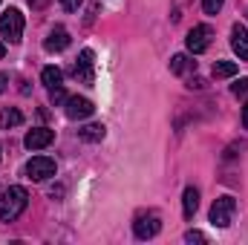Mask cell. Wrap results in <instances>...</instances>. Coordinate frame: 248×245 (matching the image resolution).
I'll return each mask as SVG.
<instances>
[{
	"mask_svg": "<svg viewBox=\"0 0 248 245\" xmlns=\"http://www.w3.org/2000/svg\"><path fill=\"white\" fill-rule=\"evenodd\" d=\"M26 205H29L26 187L12 184V187L3 193V199H0V222H15V219L26 211Z\"/></svg>",
	"mask_w": 248,
	"mask_h": 245,
	"instance_id": "cell-1",
	"label": "cell"
},
{
	"mask_svg": "<svg viewBox=\"0 0 248 245\" xmlns=\"http://www.w3.org/2000/svg\"><path fill=\"white\" fill-rule=\"evenodd\" d=\"M23 12L20 9H6L3 15H0V35L9 41V44H20V38H23Z\"/></svg>",
	"mask_w": 248,
	"mask_h": 245,
	"instance_id": "cell-2",
	"label": "cell"
},
{
	"mask_svg": "<svg viewBox=\"0 0 248 245\" xmlns=\"http://www.w3.org/2000/svg\"><path fill=\"white\" fill-rule=\"evenodd\" d=\"M234 211H237V199L234 196H219L211 205V225L217 228H228L234 222Z\"/></svg>",
	"mask_w": 248,
	"mask_h": 245,
	"instance_id": "cell-3",
	"label": "cell"
},
{
	"mask_svg": "<svg viewBox=\"0 0 248 245\" xmlns=\"http://www.w3.org/2000/svg\"><path fill=\"white\" fill-rule=\"evenodd\" d=\"M23 173H26V179H32V182H44V179L55 176V159H49V156H32V159L26 162Z\"/></svg>",
	"mask_w": 248,
	"mask_h": 245,
	"instance_id": "cell-4",
	"label": "cell"
},
{
	"mask_svg": "<svg viewBox=\"0 0 248 245\" xmlns=\"http://www.w3.org/2000/svg\"><path fill=\"white\" fill-rule=\"evenodd\" d=\"M162 231V216L156 211H147V214H139L136 222H133V234L139 240H153L156 234Z\"/></svg>",
	"mask_w": 248,
	"mask_h": 245,
	"instance_id": "cell-5",
	"label": "cell"
},
{
	"mask_svg": "<svg viewBox=\"0 0 248 245\" xmlns=\"http://www.w3.org/2000/svg\"><path fill=\"white\" fill-rule=\"evenodd\" d=\"M211 41H214V29H211L208 23H199V26H193V29L187 32V38H185L187 52H190V55H202V52L211 46Z\"/></svg>",
	"mask_w": 248,
	"mask_h": 245,
	"instance_id": "cell-6",
	"label": "cell"
},
{
	"mask_svg": "<svg viewBox=\"0 0 248 245\" xmlns=\"http://www.w3.org/2000/svg\"><path fill=\"white\" fill-rule=\"evenodd\" d=\"M63 113H66V119L81 122V119H90V116L95 113V104H93L90 98H84V95H69V98L63 101Z\"/></svg>",
	"mask_w": 248,
	"mask_h": 245,
	"instance_id": "cell-7",
	"label": "cell"
},
{
	"mask_svg": "<svg viewBox=\"0 0 248 245\" xmlns=\"http://www.w3.org/2000/svg\"><path fill=\"white\" fill-rule=\"evenodd\" d=\"M52 141H55V130H49V127H35V130H29L26 138H23V144H26L29 150H44V147H49Z\"/></svg>",
	"mask_w": 248,
	"mask_h": 245,
	"instance_id": "cell-8",
	"label": "cell"
},
{
	"mask_svg": "<svg viewBox=\"0 0 248 245\" xmlns=\"http://www.w3.org/2000/svg\"><path fill=\"white\" fill-rule=\"evenodd\" d=\"M66 46H69V32L63 26H52L49 35H46V41H44V49L46 52H63Z\"/></svg>",
	"mask_w": 248,
	"mask_h": 245,
	"instance_id": "cell-9",
	"label": "cell"
},
{
	"mask_svg": "<svg viewBox=\"0 0 248 245\" xmlns=\"http://www.w3.org/2000/svg\"><path fill=\"white\" fill-rule=\"evenodd\" d=\"M231 46L240 55V61H248V29L243 23H234L231 26Z\"/></svg>",
	"mask_w": 248,
	"mask_h": 245,
	"instance_id": "cell-10",
	"label": "cell"
},
{
	"mask_svg": "<svg viewBox=\"0 0 248 245\" xmlns=\"http://www.w3.org/2000/svg\"><path fill=\"white\" fill-rule=\"evenodd\" d=\"M93 58H95V55H93V49H84V52H81V58H78V63L72 66V75L90 84V81H93V63H95Z\"/></svg>",
	"mask_w": 248,
	"mask_h": 245,
	"instance_id": "cell-11",
	"label": "cell"
},
{
	"mask_svg": "<svg viewBox=\"0 0 248 245\" xmlns=\"http://www.w3.org/2000/svg\"><path fill=\"white\" fill-rule=\"evenodd\" d=\"M196 208H199V190L196 187H185V193H182V214H185V219H193Z\"/></svg>",
	"mask_w": 248,
	"mask_h": 245,
	"instance_id": "cell-12",
	"label": "cell"
},
{
	"mask_svg": "<svg viewBox=\"0 0 248 245\" xmlns=\"http://www.w3.org/2000/svg\"><path fill=\"white\" fill-rule=\"evenodd\" d=\"M170 72L173 75H190V72H196V61H190V55H173L170 58Z\"/></svg>",
	"mask_w": 248,
	"mask_h": 245,
	"instance_id": "cell-13",
	"label": "cell"
},
{
	"mask_svg": "<svg viewBox=\"0 0 248 245\" xmlns=\"http://www.w3.org/2000/svg\"><path fill=\"white\" fill-rule=\"evenodd\" d=\"M78 136H81L84 141L95 144V141H101V138L107 136V127H104V124H84V127L78 130Z\"/></svg>",
	"mask_w": 248,
	"mask_h": 245,
	"instance_id": "cell-14",
	"label": "cell"
},
{
	"mask_svg": "<svg viewBox=\"0 0 248 245\" xmlns=\"http://www.w3.org/2000/svg\"><path fill=\"white\" fill-rule=\"evenodd\" d=\"M17 124H23V113H20V110L6 107V110L0 113V127H3V130H12V127H17Z\"/></svg>",
	"mask_w": 248,
	"mask_h": 245,
	"instance_id": "cell-15",
	"label": "cell"
},
{
	"mask_svg": "<svg viewBox=\"0 0 248 245\" xmlns=\"http://www.w3.org/2000/svg\"><path fill=\"white\" fill-rule=\"evenodd\" d=\"M41 81L52 90V87H61L63 81V72L58 69V66H44V72H41Z\"/></svg>",
	"mask_w": 248,
	"mask_h": 245,
	"instance_id": "cell-16",
	"label": "cell"
},
{
	"mask_svg": "<svg viewBox=\"0 0 248 245\" xmlns=\"http://www.w3.org/2000/svg\"><path fill=\"white\" fill-rule=\"evenodd\" d=\"M240 72V66L234 61H217L214 63V78H234Z\"/></svg>",
	"mask_w": 248,
	"mask_h": 245,
	"instance_id": "cell-17",
	"label": "cell"
},
{
	"mask_svg": "<svg viewBox=\"0 0 248 245\" xmlns=\"http://www.w3.org/2000/svg\"><path fill=\"white\" fill-rule=\"evenodd\" d=\"M231 92H234L237 98L248 95V78H240V81H234V84H231Z\"/></svg>",
	"mask_w": 248,
	"mask_h": 245,
	"instance_id": "cell-18",
	"label": "cell"
},
{
	"mask_svg": "<svg viewBox=\"0 0 248 245\" xmlns=\"http://www.w3.org/2000/svg\"><path fill=\"white\" fill-rule=\"evenodd\" d=\"M49 101H52V104H63V101H66L63 87H52V90H49Z\"/></svg>",
	"mask_w": 248,
	"mask_h": 245,
	"instance_id": "cell-19",
	"label": "cell"
},
{
	"mask_svg": "<svg viewBox=\"0 0 248 245\" xmlns=\"http://www.w3.org/2000/svg\"><path fill=\"white\" fill-rule=\"evenodd\" d=\"M222 3H225V0H202V9H205L208 15H217V12L222 9Z\"/></svg>",
	"mask_w": 248,
	"mask_h": 245,
	"instance_id": "cell-20",
	"label": "cell"
},
{
	"mask_svg": "<svg viewBox=\"0 0 248 245\" xmlns=\"http://www.w3.org/2000/svg\"><path fill=\"white\" fill-rule=\"evenodd\" d=\"M185 240H187V243H208V237H205L202 231H187Z\"/></svg>",
	"mask_w": 248,
	"mask_h": 245,
	"instance_id": "cell-21",
	"label": "cell"
},
{
	"mask_svg": "<svg viewBox=\"0 0 248 245\" xmlns=\"http://www.w3.org/2000/svg\"><path fill=\"white\" fill-rule=\"evenodd\" d=\"M81 3H84V0H61V6L66 9V12H78V9H81Z\"/></svg>",
	"mask_w": 248,
	"mask_h": 245,
	"instance_id": "cell-22",
	"label": "cell"
},
{
	"mask_svg": "<svg viewBox=\"0 0 248 245\" xmlns=\"http://www.w3.org/2000/svg\"><path fill=\"white\" fill-rule=\"evenodd\" d=\"M6 87H9V75L0 72V92H6Z\"/></svg>",
	"mask_w": 248,
	"mask_h": 245,
	"instance_id": "cell-23",
	"label": "cell"
},
{
	"mask_svg": "<svg viewBox=\"0 0 248 245\" xmlns=\"http://www.w3.org/2000/svg\"><path fill=\"white\" fill-rule=\"evenodd\" d=\"M243 127H246V130H248V101H246V104H243Z\"/></svg>",
	"mask_w": 248,
	"mask_h": 245,
	"instance_id": "cell-24",
	"label": "cell"
},
{
	"mask_svg": "<svg viewBox=\"0 0 248 245\" xmlns=\"http://www.w3.org/2000/svg\"><path fill=\"white\" fill-rule=\"evenodd\" d=\"M29 3H32V6H44V0H29Z\"/></svg>",
	"mask_w": 248,
	"mask_h": 245,
	"instance_id": "cell-25",
	"label": "cell"
},
{
	"mask_svg": "<svg viewBox=\"0 0 248 245\" xmlns=\"http://www.w3.org/2000/svg\"><path fill=\"white\" fill-rule=\"evenodd\" d=\"M3 55H6V46H3V44H0V58H3Z\"/></svg>",
	"mask_w": 248,
	"mask_h": 245,
	"instance_id": "cell-26",
	"label": "cell"
}]
</instances>
